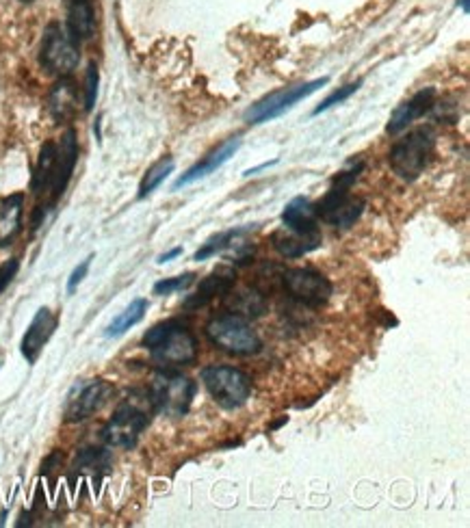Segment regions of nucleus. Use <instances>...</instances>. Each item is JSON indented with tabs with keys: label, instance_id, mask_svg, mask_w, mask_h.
Returning <instances> with one entry per match:
<instances>
[{
	"label": "nucleus",
	"instance_id": "obj_1",
	"mask_svg": "<svg viewBox=\"0 0 470 528\" xmlns=\"http://www.w3.org/2000/svg\"><path fill=\"white\" fill-rule=\"evenodd\" d=\"M142 344L150 351L152 362L163 370L189 366L198 358V341L182 321L170 319L156 323L145 332Z\"/></svg>",
	"mask_w": 470,
	"mask_h": 528
},
{
	"label": "nucleus",
	"instance_id": "obj_2",
	"mask_svg": "<svg viewBox=\"0 0 470 528\" xmlns=\"http://www.w3.org/2000/svg\"><path fill=\"white\" fill-rule=\"evenodd\" d=\"M156 414L152 398L148 390H133L120 407L115 409L109 423L102 429V440L115 449L131 451L137 446L139 438Z\"/></svg>",
	"mask_w": 470,
	"mask_h": 528
},
{
	"label": "nucleus",
	"instance_id": "obj_3",
	"mask_svg": "<svg viewBox=\"0 0 470 528\" xmlns=\"http://www.w3.org/2000/svg\"><path fill=\"white\" fill-rule=\"evenodd\" d=\"M436 150V134L431 128H416V131L408 132L403 139H399L392 145L391 154H388V163H391L392 171L405 182H414L427 165L431 163V156Z\"/></svg>",
	"mask_w": 470,
	"mask_h": 528
},
{
	"label": "nucleus",
	"instance_id": "obj_4",
	"mask_svg": "<svg viewBox=\"0 0 470 528\" xmlns=\"http://www.w3.org/2000/svg\"><path fill=\"white\" fill-rule=\"evenodd\" d=\"M148 392L154 403L156 414H163V416L170 418H182L191 409V403L198 392V384L187 375L159 369Z\"/></svg>",
	"mask_w": 470,
	"mask_h": 528
},
{
	"label": "nucleus",
	"instance_id": "obj_5",
	"mask_svg": "<svg viewBox=\"0 0 470 528\" xmlns=\"http://www.w3.org/2000/svg\"><path fill=\"white\" fill-rule=\"evenodd\" d=\"M199 379L210 398L224 409H239L252 396V377L235 366H204Z\"/></svg>",
	"mask_w": 470,
	"mask_h": 528
},
{
	"label": "nucleus",
	"instance_id": "obj_6",
	"mask_svg": "<svg viewBox=\"0 0 470 528\" xmlns=\"http://www.w3.org/2000/svg\"><path fill=\"white\" fill-rule=\"evenodd\" d=\"M207 336L221 351L239 355V358H250V355H256L263 349L261 336L247 323V319L230 314V312L208 321Z\"/></svg>",
	"mask_w": 470,
	"mask_h": 528
},
{
	"label": "nucleus",
	"instance_id": "obj_7",
	"mask_svg": "<svg viewBox=\"0 0 470 528\" xmlns=\"http://www.w3.org/2000/svg\"><path fill=\"white\" fill-rule=\"evenodd\" d=\"M78 44L69 37L61 24H48L40 48V63L46 72L57 74L59 78L69 77L78 66Z\"/></svg>",
	"mask_w": 470,
	"mask_h": 528
},
{
	"label": "nucleus",
	"instance_id": "obj_8",
	"mask_svg": "<svg viewBox=\"0 0 470 528\" xmlns=\"http://www.w3.org/2000/svg\"><path fill=\"white\" fill-rule=\"evenodd\" d=\"M327 83L329 78L323 77V78L310 80V83H301V85H293V87L273 91V94H269L267 98H263L261 102H256V105L247 109L245 122L247 123L272 122L275 120V117L282 115V113L293 109L297 102L306 100L308 96H312L315 91L326 87Z\"/></svg>",
	"mask_w": 470,
	"mask_h": 528
},
{
	"label": "nucleus",
	"instance_id": "obj_9",
	"mask_svg": "<svg viewBox=\"0 0 470 528\" xmlns=\"http://www.w3.org/2000/svg\"><path fill=\"white\" fill-rule=\"evenodd\" d=\"M280 278H282L286 293L308 308H321L334 293L332 282L315 269H284Z\"/></svg>",
	"mask_w": 470,
	"mask_h": 528
},
{
	"label": "nucleus",
	"instance_id": "obj_10",
	"mask_svg": "<svg viewBox=\"0 0 470 528\" xmlns=\"http://www.w3.org/2000/svg\"><path fill=\"white\" fill-rule=\"evenodd\" d=\"M115 395V387L105 379H91L88 384H80L72 396H69L66 407V420L68 423H83L98 414L111 396Z\"/></svg>",
	"mask_w": 470,
	"mask_h": 528
},
{
	"label": "nucleus",
	"instance_id": "obj_11",
	"mask_svg": "<svg viewBox=\"0 0 470 528\" xmlns=\"http://www.w3.org/2000/svg\"><path fill=\"white\" fill-rule=\"evenodd\" d=\"M77 160H78V139H77V131L69 128V131L61 137V143L57 145V160H55V171H52L48 208L55 206L59 197L66 193L69 180H72Z\"/></svg>",
	"mask_w": 470,
	"mask_h": 528
},
{
	"label": "nucleus",
	"instance_id": "obj_12",
	"mask_svg": "<svg viewBox=\"0 0 470 528\" xmlns=\"http://www.w3.org/2000/svg\"><path fill=\"white\" fill-rule=\"evenodd\" d=\"M57 325H59V319L51 308L37 310L33 321H31L29 330H26L24 333L23 344H20V351H23L26 362L29 364L37 362V358H40L48 341L52 338V333H55Z\"/></svg>",
	"mask_w": 470,
	"mask_h": 528
},
{
	"label": "nucleus",
	"instance_id": "obj_13",
	"mask_svg": "<svg viewBox=\"0 0 470 528\" xmlns=\"http://www.w3.org/2000/svg\"><path fill=\"white\" fill-rule=\"evenodd\" d=\"M436 96L438 94L434 87H427L420 89L419 94H414L408 102L399 105L397 109L392 111L391 122H388V134H401L403 131H408V126H412L416 120H420L427 113L434 111Z\"/></svg>",
	"mask_w": 470,
	"mask_h": 528
},
{
	"label": "nucleus",
	"instance_id": "obj_14",
	"mask_svg": "<svg viewBox=\"0 0 470 528\" xmlns=\"http://www.w3.org/2000/svg\"><path fill=\"white\" fill-rule=\"evenodd\" d=\"M239 148H241L239 137H232V139H228V141H224L219 145V148H215L213 152H208L202 160H199V163H196L191 167V169H187L185 174L178 178V180L174 182V191H178V188H182L187 185H193V182L202 180V178H207L208 174H213V171H217L221 165L228 163L230 156H235V152Z\"/></svg>",
	"mask_w": 470,
	"mask_h": 528
},
{
	"label": "nucleus",
	"instance_id": "obj_15",
	"mask_svg": "<svg viewBox=\"0 0 470 528\" xmlns=\"http://www.w3.org/2000/svg\"><path fill=\"white\" fill-rule=\"evenodd\" d=\"M235 282H236V273L232 271V269H219V271L210 273L208 278H204L202 282H199L198 290L193 295H189L185 304H182V308L185 310L204 308V305H208L210 301L221 297V295H228L232 287H235Z\"/></svg>",
	"mask_w": 470,
	"mask_h": 528
},
{
	"label": "nucleus",
	"instance_id": "obj_16",
	"mask_svg": "<svg viewBox=\"0 0 470 528\" xmlns=\"http://www.w3.org/2000/svg\"><path fill=\"white\" fill-rule=\"evenodd\" d=\"M321 234H300L289 228L275 230L272 234L273 250L284 258H301L321 247Z\"/></svg>",
	"mask_w": 470,
	"mask_h": 528
},
{
	"label": "nucleus",
	"instance_id": "obj_17",
	"mask_svg": "<svg viewBox=\"0 0 470 528\" xmlns=\"http://www.w3.org/2000/svg\"><path fill=\"white\" fill-rule=\"evenodd\" d=\"M284 228L300 232V234H321L318 232V217L315 204L308 197H295L286 204L282 213Z\"/></svg>",
	"mask_w": 470,
	"mask_h": 528
},
{
	"label": "nucleus",
	"instance_id": "obj_18",
	"mask_svg": "<svg viewBox=\"0 0 470 528\" xmlns=\"http://www.w3.org/2000/svg\"><path fill=\"white\" fill-rule=\"evenodd\" d=\"M23 213H24V196L12 193L0 202V247H7L18 239L23 230Z\"/></svg>",
	"mask_w": 470,
	"mask_h": 528
},
{
	"label": "nucleus",
	"instance_id": "obj_19",
	"mask_svg": "<svg viewBox=\"0 0 470 528\" xmlns=\"http://www.w3.org/2000/svg\"><path fill=\"white\" fill-rule=\"evenodd\" d=\"M77 105H78V94L77 85L69 77H61L57 80V85L52 87L51 96H48V106H51L52 117L57 122H68L77 115Z\"/></svg>",
	"mask_w": 470,
	"mask_h": 528
},
{
	"label": "nucleus",
	"instance_id": "obj_20",
	"mask_svg": "<svg viewBox=\"0 0 470 528\" xmlns=\"http://www.w3.org/2000/svg\"><path fill=\"white\" fill-rule=\"evenodd\" d=\"M96 29V15L91 0H72L68 12V33L77 44L91 40Z\"/></svg>",
	"mask_w": 470,
	"mask_h": 528
},
{
	"label": "nucleus",
	"instance_id": "obj_21",
	"mask_svg": "<svg viewBox=\"0 0 470 528\" xmlns=\"http://www.w3.org/2000/svg\"><path fill=\"white\" fill-rule=\"evenodd\" d=\"M228 297V310L230 314L243 316V319H258L267 312V299L261 290L256 288H243L239 293H232Z\"/></svg>",
	"mask_w": 470,
	"mask_h": 528
},
{
	"label": "nucleus",
	"instance_id": "obj_22",
	"mask_svg": "<svg viewBox=\"0 0 470 528\" xmlns=\"http://www.w3.org/2000/svg\"><path fill=\"white\" fill-rule=\"evenodd\" d=\"M55 160H57V145L52 141L41 145V152L40 156H37V165L33 171V180H31V188H33L35 196H44L46 191H51Z\"/></svg>",
	"mask_w": 470,
	"mask_h": 528
},
{
	"label": "nucleus",
	"instance_id": "obj_23",
	"mask_svg": "<svg viewBox=\"0 0 470 528\" xmlns=\"http://www.w3.org/2000/svg\"><path fill=\"white\" fill-rule=\"evenodd\" d=\"M366 208V202L362 197H355V196H349L345 199L340 206H336L332 210V213L327 214L326 223L332 225V228H338V230H347L351 225L355 223L362 217V213H364Z\"/></svg>",
	"mask_w": 470,
	"mask_h": 528
},
{
	"label": "nucleus",
	"instance_id": "obj_24",
	"mask_svg": "<svg viewBox=\"0 0 470 528\" xmlns=\"http://www.w3.org/2000/svg\"><path fill=\"white\" fill-rule=\"evenodd\" d=\"M145 312H148V299H134L133 304L128 305V308L124 310L109 327H106V336L117 338L122 336V333H126L128 330H133L137 323L143 321Z\"/></svg>",
	"mask_w": 470,
	"mask_h": 528
},
{
	"label": "nucleus",
	"instance_id": "obj_25",
	"mask_svg": "<svg viewBox=\"0 0 470 528\" xmlns=\"http://www.w3.org/2000/svg\"><path fill=\"white\" fill-rule=\"evenodd\" d=\"M174 159L171 156H165V159H161L159 163H154L152 167H150L148 171H145L142 185H139V199H145L150 196V193L154 191V188H159L161 185L165 182V178L174 171Z\"/></svg>",
	"mask_w": 470,
	"mask_h": 528
},
{
	"label": "nucleus",
	"instance_id": "obj_26",
	"mask_svg": "<svg viewBox=\"0 0 470 528\" xmlns=\"http://www.w3.org/2000/svg\"><path fill=\"white\" fill-rule=\"evenodd\" d=\"M243 230H230V232H221V234L213 236V239H208L207 242L202 245V250L196 251V256H193V260H207L210 256H217L224 250H228V247L235 242L236 236L241 234Z\"/></svg>",
	"mask_w": 470,
	"mask_h": 528
},
{
	"label": "nucleus",
	"instance_id": "obj_27",
	"mask_svg": "<svg viewBox=\"0 0 470 528\" xmlns=\"http://www.w3.org/2000/svg\"><path fill=\"white\" fill-rule=\"evenodd\" d=\"M78 470H106L109 468V452L105 449H83L77 457Z\"/></svg>",
	"mask_w": 470,
	"mask_h": 528
},
{
	"label": "nucleus",
	"instance_id": "obj_28",
	"mask_svg": "<svg viewBox=\"0 0 470 528\" xmlns=\"http://www.w3.org/2000/svg\"><path fill=\"white\" fill-rule=\"evenodd\" d=\"M193 282H196V273H185V276L161 279V282L154 284L152 290H154V295H159V297H167V295L189 288Z\"/></svg>",
	"mask_w": 470,
	"mask_h": 528
},
{
	"label": "nucleus",
	"instance_id": "obj_29",
	"mask_svg": "<svg viewBox=\"0 0 470 528\" xmlns=\"http://www.w3.org/2000/svg\"><path fill=\"white\" fill-rule=\"evenodd\" d=\"M360 85H362V80H358V83H349V85H345V87H340V89L334 91V94H329L327 98L323 100L321 105H318L315 111H312V115H321V113H326L327 109H332V106L343 105L345 100H349L351 96H354L355 91L360 89Z\"/></svg>",
	"mask_w": 470,
	"mask_h": 528
},
{
	"label": "nucleus",
	"instance_id": "obj_30",
	"mask_svg": "<svg viewBox=\"0 0 470 528\" xmlns=\"http://www.w3.org/2000/svg\"><path fill=\"white\" fill-rule=\"evenodd\" d=\"M98 85H100V72L96 63H89L88 77H85V111H94L96 98H98Z\"/></svg>",
	"mask_w": 470,
	"mask_h": 528
},
{
	"label": "nucleus",
	"instance_id": "obj_31",
	"mask_svg": "<svg viewBox=\"0 0 470 528\" xmlns=\"http://www.w3.org/2000/svg\"><path fill=\"white\" fill-rule=\"evenodd\" d=\"M91 260H94V256L85 258V260L80 262L77 269H74L72 276H69V279H68V295H74V293H77V288L80 287V282H83V279L88 278L89 267H91Z\"/></svg>",
	"mask_w": 470,
	"mask_h": 528
},
{
	"label": "nucleus",
	"instance_id": "obj_32",
	"mask_svg": "<svg viewBox=\"0 0 470 528\" xmlns=\"http://www.w3.org/2000/svg\"><path fill=\"white\" fill-rule=\"evenodd\" d=\"M18 267H20V262L15 260V258H12V260L3 264V269H0V293H3V290L9 287V282H12V279L15 278Z\"/></svg>",
	"mask_w": 470,
	"mask_h": 528
},
{
	"label": "nucleus",
	"instance_id": "obj_33",
	"mask_svg": "<svg viewBox=\"0 0 470 528\" xmlns=\"http://www.w3.org/2000/svg\"><path fill=\"white\" fill-rule=\"evenodd\" d=\"M182 253V247H174V250H170L167 253H163V256H159V264H165V262H170V260H174V258H178Z\"/></svg>",
	"mask_w": 470,
	"mask_h": 528
},
{
	"label": "nucleus",
	"instance_id": "obj_34",
	"mask_svg": "<svg viewBox=\"0 0 470 528\" xmlns=\"http://www.w3.org/2000/svg\"><path fill=\"white\" fill-rule=\"evenodd\" d=\"M457 5L462 7L464 14H468V0H457Z\"/></svg>",
	"mask_w": 470,
	"mask_h": 528
},
{
	"label": "nucleus",
	"instance_id": "obj_35",
	"mask_svg": "<svg viewBox=\"0 0 470 528\" xmlns=\"http://www.w3.org/2000/svg\"><path fill=\"white\" fill-rule=\"evenodd\" d=\"M23 3H31V0H23Z\"/></svg>",
	"mask_w": 470,
	"mask_h": 528
}]
</instances>
